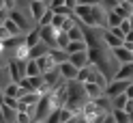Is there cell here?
Returning <instances> with one entry per match:
<instances>
[{
	"instance_id": "5",
	"label": "cell",
	"mask_w": 133,
	"mask_h": 123,
	"mask_svg": "<svg viewBox=\"0 0 133 123\" xmlns=\"http://www.w3.org/2000/svg\"><path fill=\"white\" fill-rule=\"evenodd\" d=\"M39 26V24H37ZM39 32H41V39L45 41V43H49V48H58L56 45V28L52 26V24H45V26H39Z\"/></svg>"
},
{
	"instance_id": "20",
	"label": "cell",
	"mask_w": 133,
	"mask_h": 123,
	"mask_svg": "<svg viewBox=\"0 0 133 123\" xmlns=\"http://www.w3.org/2000/svg\"><path fill=\"white\" fill-rule=\"evenodd\" d=\"M2 104V114H4V121H17V108H13V106L9 104H4V102H0Z\"/></svg>"
},
{
	"instance_id": "12",
	"label": "cell",
	"mask_w": 133,
	"mask_h": 123,
	"mask_svg": "<svg viewBox=\"0 0 133 123\" xmlns=\"http://www.w3.org/2000/svg\"><path fill=\"white\" fill-rule=\"evenodd\" d=\"M110 50H112V54L116 56V61H118V63H129V61H133V52H131V50H127L124 45L110 48Z\"/></svg>"
},
{
	"instance_id": "14",
	"label": "cell",
	"mask_w": 133,
	"mask_h": 123,
	"mask_svg": "<svg viewBox=\"0 0 133 123\" xmlns=\"http://www.w3.org/2000/svg\"><path fill=\"white\" fill-rule=\"evenodd\" d=\"M52 48H49V43H45L43 39L39 41V43H35L30 48V58H39V56H43V54H47Z\"/></svg>"
},
{
	"instance_id": "26",
	"label": "cell",
	"mask_w": 133,
	"mask_h": 123,
	"mask_svg": "<svg viewBox=\"0 0 133 123\" xmlns=\"http://www.w3.org/2000/svg\"><path fill=\"white\" fill-rule=\"evenodd\" d=\"M73 112L71 108H66V106H60V119L58 121H62V123H69V121H73Z\"/></svg>"
},
{
	"instance_id": "27",
	"label": "cell",
	"mask_w": 133,
	"mask_h": 123,
	"mask_svg": "<svg viewBox=\"0 0 133 123\" xmlns=\"http://www.w3.org/2000/svg\"><path fill=\"white\" fill-rule=\"evenodd\" d=\"M52 17H54V9L47 7V11L43 13V17L39 20V26H45V24H52Z\"/></svg>"
},
{
	"instance_id": "23",
	"label": "cell",
	"mask_w": 133,
	"mask_h": 123,
	"mask_svg": "<svg viewBox=\"0 0 133 123\" xmlns=\"http://www.w3.org/2000/svg\"><path fill=\"white\" fill-rule=\"evenodd\" d=\"M110 99H112V108H124L127 102H129V95L127 93H118V95L110 97Z\"/></svg>"
},
{
	"instance_id": "34",
	"label": "cell",
	"mask_w": 133,
	"mask_h": 123,
	"mask_svg": "<svg viewBox=\"0 0 133 123\" xmlns=\"http://www.w3.org/2000/svg\"><path fill=\"white\" fill-rule=\"evenodd\" d=\"M2 97H4V86L0 84V102H2Z\"/></svg>"
},
{
	"instance_id": "8",
	"label": "cell",
	"mask_w": 133,
	"mask_h": 123,
	"mask_svg": "<svg viewBox=\"0 0 133 123\" xmlns=\"http://www.w3.org/2000/svg\"><path fill=\"white\" fill-rule=\"evenodd\" d=\"M58 69H60V76H62L64 80H75V78H77V71H79L71 61L60 63V65H58Z\"/></svg>"
},
{
	"instance_id": "2",
	"label": "cell",
	"mask_w": 133,
	"mask_h": 123,
	"mask_svg": "<svg viewBox=\"0 0 133 123\" xmlns=\"http://www.w3.org/2000/svg\"><path fill=\"white\" fill-rule=\"evenodd\" d=\"M129 82H133V80L112 78L110 82H107V86H105V95L107 97H114V95H118V93H124V91H127V86H129Z\"/></svg>"
},
{
	"instance_id": "24",
	"label": "cell",
	"mask_w": 133,
	"mask_h": 123,
	"mask_svg": "<svg viewBox=\"0 0 133 123\" xmlns=\"http://www.w3.org/2000/svg\"><path fill=\"white\" fill-rule=\"evenodd\" d=\"M112 117H114L116 123H127L129 121V114L124 108H112Z\"/></svg>"
},
{
	"instance_id": "33",
	"label": "cell",
	"mask_w": 133,
	"mask_h": 123,
	"mask_svg": "<svg viewBox=\"0 0 133 123\" xmlns=\"http://www.w3.org/2000/svg\"><path fill=\"white\" fill-rule=\"evenodd\" d=\"M64 4L71 7V9H75V7H77V0H64Z\"/></svg>"
},
{
	"instance_id": "16",
	"label": "cell",
	"mask_w": 133,
	"mask_h": 123,
	"mask_svg": "<svg viewBox=\"0 0 133 123\" xmlns=\"http://www.w3.org/2000/svg\"><path fill=\"white\" fill-rule=\"evenodd\" d=\"M47 54H49V58H52L54 65H60V63H64V61H69V54H66L64 50H60V48H52Z\"/></svg>"
},
{
	"instance_id": "4",
	"label": "cell",
	"mask_w": 133,
	"mask_h": 123,
	"mask_svg": "<svg viewBox=\"0 0 133 123\" xmlns=\"http://www.w3.org/2000/svg\"><path fill=\"white\" fill-rule=\"evenodd\" d=\"M19 84L26 89V91H41V86H43L45 82H43V76H24L19 80Z\"/></svg>"
},
{
	"instance_id": "28",
	"label": "cell",
	"mask_w": 133,
	"mask_h": 123,
	"mask_svg": "<svg viewBox=\"0 0 133 123\" xmlns=\"http://www.w3.org/2000/svg\"><path fill=\"white\" fill-rule=\"evenodd\" d=\"M32 121V114L28 110H17V123H30Z\"/></svg>"
},
{
	"instance_id": "22",
	"label": "cell",
	"mask_w": 133,
	"mask_h": 123,
	"mask_svg": "<svg viewBox=\"0 0 133 123\" xmlns=\"http://www.w3.org/2000/svg\"><path fill=\"white\" fill-rule=\"evenodd\" d=\"M35 61H37V65L41 67V73H45L47 69L56 67V65L52 63V58H49V54H43V56H39V58H35Z\"/></svg>"
},
{
	"instance_id": "37",
	"label": "cell",
	"mask_w": 133,
	"mask_h": 123,
	"mask_svg": "<svg viewBox=\"0 0 133 123\" xmlns=\"http://www.w3.org/2000/svg\"><path fill=\"white\" fill-rule=\"evenodd\" d=\"M129 2H131V4H133V0H129Z\"/></svg>"
},
{
	"instance_id": "21",
	"label": "cell",
	"mask_w": 133,
	"mask_h": 123,
	"mask_svg": "<svg viewBox=\"0 0 133 123\" xmlns=\"http://www.w3.org/2000/svg\"><path fill=\"white\" fill-rule=\"evenodd\" d=\"M24 71H26V76H41V67L37 65L35 58H28L26 65H24Z\"/></svg>"
},
{
	"instance_id": "13",
	"label": "cell",
	"mask_w": 133,
	"mask_h": 123,
	"mask_svg": "<svg viewBox=\"0 0 133 123\" xmlns=\"http://www.w3.org/2000/svg\"><path fill=\"white\" fill-rule=\"evenodd\" d=\"M103 41H105V45L107 48H118V45H122V37H118L116 32H112L110 28H103Z\"/></svg>"
},
{
	"instance_id": "18",
	"label": "cell",
	"mask_w": 133,
	"mask_h": 123,
	"mask_svg": "<svg viewBox=\"0 0 133 123\" xmlns=\"http://www.w3.org/2000/svg\"><path fill=\"white\" fill-rule=\"evenodd\" d=\"M122 22V15L116 11V9H107V28H114Z\"/></svg>"
},
{
	"instance_id": "25",
	"label": "cell",
	"mask_w": 133,
	"mask_h": 123,
	"mask_svg": "<svg viewBox=\"0 0 133 123\" xmlns=\"http://www.w3.org/2000/svg\"><path fill=\"white\" fill-rule=\"evenodd\" d=\"M69 41H71V39H69V35H66V30H58V32H56V45L60 48V50H64Z\"/></svg>"
},
{
	"instance_id": "19",
	"label": "cell",
	"mask_w": 133,
	"mask_h": 123,
	"mask_svg": "<svg viewBox=\"0 0 133 123\" xmlns=\"http://www.w3.org/2000/svg\"><path fill=\"white\" fill-rule=\"evenodd\" d=\"M79 50H88V45H86L84 39H82V41H69L66 48H64L66 54H73V52H79Z\"/></svg>"
},
{
	"instance_id": "17",
	"label": "cell",
	"mask_w": 133,
	"mask_h": 123,
	"mask_svg": "<svg viewBox=\"0 0 133 123\" xmlns=\"http://www.w3.org/2000/svg\"><path fill=\"white\" fill-rule=\"evenodd\" d=\"M75 20H77V17H75ZM66 35H69L71 41H82V39H84V30H82L79 22H75V26H71L69 30H66Z\"/></svg>"
},
{
	"instance_id": "36",
	"label": "cell",
	"mask_w": 133,
	"mask_h": 123,
	"mask_svg": "<svg viewBox=\"0 0 133 123\" xmlns=\"http://www.w3.org/2000/svg\"><path fill=\"white\" fill-rule=\"evenodd\" d=\"M129 102H131V104H133V97H129Z\"/></svg>"
},
{
	"instance_id": "1",
	"label": "cell",
	"mask_w": 133,
	"mask_h": 123,
	"mask_svg": "<svg viewBox=\"0 0 133 123\" xmlns=\"http://www.w3.org/2000/svg\"><path fill=\"white\" fill-rule=\"evenodd\" d=\"M56 108H60V106L56 104L52 91H49V93H43V95H41V99L37 102L35 121H47V117H49V114H52V110H56Z\"/></svg>"
},
{
	"instance_id": "32",
	"label": "cell",
	"mask_w": 133,
	"mask_h": 123,
	"mask_svg": "<svg viewBox=\"0 0 133 123\" xmlns=\"http://www.w3.org/2000/svg\"><path fill=\"white\" fill-rule=\"evenodd\" d=\"M64 4V0H52V2H49V7H52V9H56V7H62Z\"/></svg>"
},
{
	"instance_id": "7",
	"label": "cell",
	"mask_w": 133,
	"mask_h": 123,
	"mask_svg": "<svg viewBox=\"0 0 133 123\" xmlns=\"http://www.w3.org/2000/svg\"><path fill=\"white\" fill-rule=\"evenodd\" d=\"M13 58H17V61H22V63H26V61L30 58V48H28V43H26V37H24V41H19V43L13 48Z\"/></svg>"
},
{
	"instance_id": "31",
	"label": "cell",
	"mask_w": 133,
	"mask_h": 123,
	"mask_svg": "<svg viewBox=\"0 0 133 123\" xmlns=\"http://www.w3.org/2000/svg\"><path fill=\"white\" fill-rule=\"evenodd\" d=\"M77 4H101V0H77Z\"/></svg>"
},
{
	"instance_id": "3",
	"label": "cell",
	"mask_w": 133,
	"mask_h": 123,
	"mask_svg": "<svg viewBox=\"0 0 133 123\" xmlns=\"http://www.w3.org/2000/svg\"><path fill=\"white\" fill-rule=\"evenodd\" d=\"M47 2H43V0H30V4H28V11H30V20L39 24V20L43 17V13L47 11Z\"/></svg>"
},
{
	"instance_id": "11",
	"label": "cell",
	"mask_w": 133,
	"mask_h": 123,
	"mask_svg": "<svg viewBox=\"0 0 133 123\" xmlns=\"http://www.w3.org/2000/svg\"><path fill=\"white\" fill-rule=\"evenodd\" d=\"M24 93H26V89H24L19 82H6V84H4V95H9V97L19 99Z\"/></svg>"
},
{
	"instance_id": "6",
	"label": "cell",
	"mask_w": 133,
	"mask_h": 123,
	"mask_svg": "<svg viewBox=\"0 0 133 123\" xmlns=\"http://www.w3.org/2000/svg\"><path fill=\"white\" fill-rule=\"evenodd\" d=\"M41 76H43V82H45V84H47L49 89H54V86L58 84V82L62 80V76H60V69H58V65H56V67H52V69H47L45 73H41Z\"/></svg>"
},
{
	"instance_id": "15",
	"label": "cell",
	"mask_w": 133,
	"mask_h": 123,
	"mask_svg": "<svg viewBox=\"0 0 133 123\" xmlns=\"http://www.w3.org/2000/svg\"><path fill=\"white\" fill-rule=\"evenodd\" d=\"M84 89H86V95H88V99H97L99 95H103V86H99L97 82H84Z\"/></svg>"
},
{
	"instance_id": "30",
	"label": "cell",
	"mask_w": 133,
	"mask_h": 123,
	"mask_svg": "<svg viewBox=\"0 0 133 123\" xmlns=\"http://www.w3.org/2000/svg\"><path fill=\"white\" fill-rule=\"evenodd\" d=\"M11 37L13 35L6 30V26H4V24H0V41H6V39H11Z\"/></svg>"
},
{
	"instance_id": "29",
	"label": "cell",
	"mask_w": 133,
	"mask_h": 123,
	"mask_svg": "<svg viewBox=\"0 0 133 123\" xmlns=\"http://www.w3.org/2000/svg\"><path fill=\"white\" fill-rule=\"evenodd\" d=\"M64 17H66V15H60V13H54V17H52V26H54L56 30H60V28H62V22H64Z\"/></svg>"
},
{
	"instance_id": "9",
	"label": "cell",
	"mask_w": 133,
	"mask_h": 123,
	"mask_svg": "<svg viewBox=\"0 0 133 123\" xmlns=\"http://www.w3.org/2000/svg\"><path fill=\"white\" fill-rule=\"evenodd\" d=\"M69 61L75 65L77 69H82L84 65H88V63H90V54H88V50H79V52L69 54Z\"/></svg>"
},
{
	"instance_id": "10",
	"label": "cell",
	"mask_w": 133,
	"mask_h": 123,
	"mask_svg": "<svg viewBox=\"0 0 133 123\" xmlns=\"http://www.w3.org/2000/svg\"><path fill=\"white\" fill-rule=\"evenodd\" d=\"M114 78H118V80H133V61L120 63L118 69H116V73H114Z\"/></svg>"
},
{
	"instance_id": "35",
	"label": "cell",
	"mask_w": 133,
	"mask_h": 123,
	"mask_svg": "<svg viewBox=\"0 0 133 123\" xmlns=\"http://www.w3.org/2000/svg\"><path fill=\"white\" fill-rule=\"evenodd\" d=\"M0 121H4V114H2V104H0Z\"/></svg>"
}]
</instances>
